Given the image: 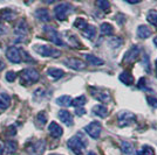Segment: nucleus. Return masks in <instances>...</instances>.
Listing matches in <instances>:
<instances>
[{
  "mask_svg": "<svg viewBox=\"0 0 157 155\" xmlns=\"http://www.w3.org/2000/svg\"><path fill=\"white\" fill-rule=\"evenodd\" d=\"M67 146H68V148L71 149L74 154L81 155L82 152H83V149L87 147V140H86V138L82 136V134L78 133V134H76L75 136H73V138H71L68 140Z\"/></svg>",
  "mask_w": 157,
  "mask_h": 155,
  "instance_id": "f257e3e1",
  "label": "nucleus"
},
{
  "mask_svg": "<svg viewBox=\"0 0 157 155\" xmlns=\"http://www.w3.org/2000/svg\"><path fill=\"white\" fill-rule=\"evenodd\" d=\"M40 75L38 70L33 68H26L19 74L20 83L22 85H31L33 83H36L39 81Z\"/></svg>",
  "mask_w": 157,
  "mask_h": 155,
  "instance_id": "f03ea898",
  "label": "nucleus"
},
{
  "mask_svg": "<svg viewBox=\"0 0 157 155\" xmlns=\"http://www.w3.org/2000/svg\"><path fill=\"white\" fill-rule=\"evenodd\" d=\"M34 52H38L39 55L44 56V57H59L61 56V52L56 48H53V47H49V45H35L33 47Z\"/></svg>",
  "mask_w": 157,
  "mask_h": 155,
  "instance_id": "7ed1b4c3",
  "label": "nucleus"
},
{
  "mask_svg": "<svg viewBox=\"0 0 157 155\" xmlns=\"http://www.w3.org/2000/svg\"><path fill=\"white\" fill-rule=\"evenodd\" d=\"M73 12V6L71 4H67V2H62L56 5V7L54 8V14H55V18L59 20V21H65L67 19V16Z\"/></svg>",
  "mask_w": 157,
  "mask_h": 155,
  "instance_id": "20e7f679",
  "label": "nucleus"
},
{
  "mask_svg": "<svg viewBox=\"0 0 157 155\" xmlns=\"http://www.w3.org/2000/svg\"><path fill=\"white\" fill-rule=\"evenodd\" d=\"M27 32H28V26H27L25 20H20V22L18 23V26L14 29V35H15V41L17 42H24L27 36Z\"/></svg>",
  "mask_w": 157,
  "mask_h": 155,
  "instance_id": "39448f33",
  "label": "nucleus"
},
{
  "mask_svg": "<svg viewBox=\"0 0 157 155\" xmlns=\"http://www.w3.org/2000/svg\"><path fill=\"white\" fill-rule=\"evenodd\" d=\"M135 120H136V116L132 112H129V111H122L118 114V125L121 127L129 126V125L135 123Z\"/></svg>",
  "mask_w": 157,
  "mask_h": 155,
  "instance_id": "423d86ee",
  "label": "nucleus"
},
{
  "mask_svg": "<svg viewBox=\"0 0 157 155\" xmlns=\"http://www.w3.org/2000/svg\"><path fill=\"white\" fill-rule=\"evenodd\" d=\"M86 133L88 135L93 138V139H98L101 135V131H102V126L98 121H92L90 124H88L85 127Z\"/></svg>",
  "mask_w": 157,
  "mask_h": 155,
  "instance_id": "0eeeda50",
  "label": "nucleus"
},
{
  "mask_svg": "<svg viewBox=\"0 0 157 155\" xmlns=\"http://www.w3.org/2000/svg\"><path fill=\"white\" fill-rule=\"evenodd\" d=\"M6 56L12 63L22 62V50L18 47H10L6 52Z\"/></svg>",
  "mask_w": 157,
  "mask_h": 155,
  "instance_id": "6e6552de",
  "label": "nucleus"
},
{
  "mask_svg": "<svg viewBox=\"0 0 157 155\" xmlns=\"http://www.w3.org/2000/svg\"><path fill=\"white\" fill-rule=\"evenodd\" d=\"M46 148V143L44 140H36L35 142H32L31 145H28L27 152L32 155H41L45 152Z\"/></svg>",
  "mask_w": 157,
  "mask_h": 155,
  "instance_id": "1a4fd4ad",
  "label": "nucleus"
},
{
  "mask_svg": "<svg viewBox=\"0 0 157 155\" xmlns=\"http://www.w3.org/2000/svg\"><path fill=\"white\" fill-rule=\"evenodd\" d=\"M45 33L47 34V39L49 40L51 42H53L54 45H63L65 43H63V41H62V39H61V36H60V34L53 27H45Z\"/></svg>",
  "mask_w": 157,
  "mask_h": 155,
  "instance_id": "9d476101",
  "label": "nucleus"
},
{
  "mask_svg": "<svg viewBox=\"0 0 157 155\" xmlns=\"http://www.w3.org/2000/svg\"><path fill=\"white\" fill-rule=\"evenodd\" d=\"M63 63H65L68 68L73 69V70H83L86 68V63L82 59H80V58H75V57L66 58Z\"/></svg>",
  "mask_w": 157,
  "mask_h": 155,
  "instance_id": "9b49d317",
  "label": "nucleus"
},
{
  "mask_svg": "<svg viewBox=\"0 0 157 155\" xmlns=\"http://www.w3.org/2000/svg\"><path fill=\"white\" fill-rule=\"evenodd\" d=\"M140 55V48L137 45H131V48L128 50V52L124 54V57H123V61L127 62V63H130V62H134L137 56Z\"/></svg>",
  "mask_w": 157,
  "mask_h": 155,
  "instance_id": "f8f14e48",
  "label": "nucleus"
},
{
  "mask_svg": "<svg viewBox=\"0 0 157 155\" xmlns=\"http://www.w3.org/2000/svg\"><path fill=\"white\" fill-rule=\"evenodd\" d=\"M48 132H49V134H51L53 138H55V139H59V138H61L62 134H63L62 127H61L58 123H55V121H52V123L49 124V126H48Z\"/></svg>",
  "mask_w": 157,
  "mask_h": 155,
  "instance_id": "ddd939ff",
  "label": "nucleus"
},
{
  "mask_svg": "<svg viewBox=\"0 0 157 155\" xmlns=\"http://www.w3.org/2000/svg\"><path fill=\"white\" fill-rule=\"evenodd\" d=\"M58 117H59V119L62 121V123L65 124L66 126H73V124H74V119H73V114L69 112V111H67V110L59 111Z\"/></svg>",
  "mask_w": 157,
  "mask_h": 155,
  "instance_id": "4468645a",
  "label": "nucleus"
},
{
  "mask_svg": "<svg viewBox=\"0 0 157 155\" xmlns=\"http://www.w3.org/2000/svg\"><path fill=\"white\" fill-rule=\"evenodd\" d=\"M17 16V13L11 8H4L0 11V20L4 21H12Z\"/></svg>",
  "mask_w": 157,
  "mask_h": 155,
  "instance_id": "2eb2a0df",
  "label": "nucleus"
},
{
  "mask_svg": "<svg viewBox=\"0 0 157 155\" xmlns=\"http://www.w3.org/2000/svg\"><path fill=\"white\" fill-rule=\"evenodd\" d=\"M92 96L95 99H98V102H108L110 99V96H109L108 92L101 90H94V89H92Z\"/></svg>",
  "mask_w": 157,
  "mask_h": 155,
  "instance_id": "dca6fc26",
  "label": "nucleus"
},
{
  "mask_svg": "<svg viewBox=\"0 0 157 155\" xmlns=\"http://www.w3.org/2000/svg\"><path fill=\"white\" fill-rule=\"evenodd\" d=\"M11 104V97L6 92H0V110L5 111Z\"/></svg>",
  "mask_w": 157,
  "mask_h": 155,
  "instance_id": "f3484780",
  "label": "nucleus"
},
{
  "mask_svg": "<svg viewBox=\"0 0 157 155\" xmlns=\"http://www.w3.org/2000/svg\"><path fill=\"white\" fill-rule=\"evenodd\" d=\"M35 16L40 21H42V22H48L51 20L49 12H48V9H46V8H39V9H36L35 11Z\"/></svg>",
  "mask_w": 157,
  "mask_h": 155,
  "instance_id": "a211bd4d",
  "label": "nucleus"
},
{
  "mask_svg": "<svg viewBox=\"0 0 157 155\" xmlns=\"http://www.w3.org/2000/svg\"><path fill=\"white\" fill-rule=\"evenodd\" d=\"M82 34H83V36H85L86 39L92 41V40H94L95 36H96V28L94 26H92V25H88V26L82 31Z\"/></svg>",
  "mask_w": 157,
  "mask_h": 155,
  "instance_id": "6ab92c4d",
  "label": "nucleus"
},
{
  "mask_svg": "<svg viewBox=\"0 0 157 155\" xmlns=\"http://www.w3.org/2000/svg\"><path fill=\"white\" fill-rule=\"evenodd\" d=\"M151 34H152V32H151V29L148 26L141 25L137 28V36L140 39H148Z\"/></svg>",
  "mask_w": 157,
  "mask_h": 155,
  "instance_id": "aec40b11",
  "label": "nucleus"
},
{
  "mask_svg": "<svg viewBox=\"0 0 157 155\" xmlns=\"http://www.w3.org/2000/svg\"><path fill=\"white\" fill-rule=\"evenodd\" d=\"M47 75L52 77L53 79H60L65 76V71L61 69H56V68H49L47 70Z\"/></svg>",
  "mask_w": 157,
  "mask_h": 155,
  "instance_id": "412c9836",
  "label": "nucleus"
},
{
  "mask_svg": "<svg viewBox=\"0 0 157 155\" xmlns=\"http://www.w3.org/2000/svg\"><path fill=\"white\" fill-rule=\"evenodd\" d=\"M86 61L88 62V64L94 65V67H98V65H102L105 63L103 59H101V58L98 57V56H94L92 54H87V55H86Z\"/></svg>",
  "mask_w": 157,
  "mask_h": 155,
  "instance_id": "4be33fe9",
  "label": "nucleus"
},
{
  "mask_svg": "<svg viewBox=\"0 0 157 155\" xmlns=\"http://www.w3.org/2000/svg\"><path fill=\"white\" fill-rule=\"evenodd\" d=\"M4 149H5V152L8 153V154H14L18 150V142L14 141V140H8L5 143Z\"/></svg>",
  "mask_w": 157,
  "mask_h": 155,
  "instance_id": "5701e85b",
  "label": "nucleus"
},
{
  "mask_svg": "<svg viewBox=\"0 0 157 155\" xmlns=\"http://www.w3.org/2000/svg\"><path fill=\"white\" fill-rule=\"evenodd\" d=\"M120 81L125 85H132L134 84V77L129 71H123L120 75Z\"/></svg>",
  "mask_w": 157,
  "mask_h": 155,
  "instance_id": "b1692460",
  "label": "nucleus"
},
{
  "mask_svg": "<svg viewBox=\"0 0 157 155\" xmlns=\"http://www.w3.org/2000/svg\"><path fill=\"white\" fill-rule=\"evenodd\" d=\"M93 112H94L95 116L100 117V118H105L108 116V110L103 105H95L93 107Z\"/></svg>",
  "mask_w": 157,
  "mask_h": 155,
  "instance_id": "393cba45",
  "label": "nucleus"
},
{
  "mask_svg": "<svg viewBox=\"0 0 157 155\" xmlns=\"http://www.w3.org/2000/svg\"><path fill=\"white\" fill-rule=\"evenodd\" d=\"M47 114L45 111H40L39 113L36 114V118H35V120H36V125L39 126L40 128H42L47 123Z\"/></svg>",
  "mask_w": 157,
  "mask_h": 155,
  "instance_id": "a878e982",
  "label": "nucleus"
},
{
  "mask_svg": "<svg viewBox=\"0 0 157 155\" xmlns=\"http://www.w3.org/2000/svg\"><path fill=\"white\" fill-rule=\"evenodd\" d=\"M100 31H101V34L102 35H107V36H110L114 34V27L111 26L110 23L108 22H103L101 27H100Z\"/></svg>",
  "mask_w": 157,
  "mask_h": 155,
  "instance_id": "bb28decb",
  "label": "nucleus"
},
{
  "mask_svg": "<svg viewBox=\"0 0 157 155\" xmlns=\"http://www.w3.org/2000/svg\"><path fill=\"white\" fill-rule=\"evenodd\" d=\"M72 98L71 96H61L56 99V104L59 105V106H62V107H68V106H71L72 105Z\"/></svg>",
  "mask_w": 157,
  "mask_h": 155,
  "instance_id": "cd10ccee",
  "label": "nucleus"
},
{
  "mask_svg": "<svg viewBox=\"0 0 157 155\" xmlns=\"http://www.w3.org/2000/svg\"><path fill=\"white\" fill-rule=\"evenodd\" d=\"M121 149L127 155L134 154V146L129 141H122V143H121Z\"/></svg>",
  "mask_w": 157,
  "mask_h": 155,
  "instance_id": "c85d7f7f",
  "label": "nucleus"
},
{
  "mask_svg": "<svg viewBox=\"0 0 157 155\" xmlns=\"http://www.w3.org/2000/svg\"><path fill=\"white\" fill-rule=\"evenodd\" d=\"M86 102H87V98L85 96H78V97H76L75 99L72 100V105L76 109H81L86 104Z\"/></svg>",
  "mask_w": 157,
  "mask_h": 155,
  "instance_id": "c756f323",
  "label": "nucleus"
},
{
  "mask_svg": "<svg viewBox=\"0 0 157 155\" xmlns=\"http://www.w3.org/2000/svg\"><path fill=\"white\" fill-rule=\"evenodd\" d=\"M137 155H155V150L152 147L145 145V146H142V148L138 150Z\"/></svg>",
  "mask_w": 157,
  "mask_h": 155,
  "instance_id": "7c9ffc66",
  "label": "nucleus"
},
{
  "mask_svg": "<svg viewBox=\"0 0 157 155\" xmlns=\"http://www.w3.org/2000/svg\"><path fill=\"white\" fill-rule=\"evenodd\" d=\"M147 20L152 26L157 27V11H150L147 15Z\"/></svg>",
  "mask_w": 157,
  "mask_h": 155,
  "instance_id": "2f4dec72",
  "label": "nucleus"
},
{
  "mask_svg": "<svg viewBox=\"0 0 157 155\" xmlns=\"http://www.w3.org/2000/svg\"><path fill=\"white\" fill-rule=\"evenodd\" d=\"M87 26H88L87 21L85 19H82V18H78V19L75 20V22H74V27L80 29V31H83Z\"/></svg>",
  "mask_w": 157,
  "mask_h": 155,
  "instance_id": "473e14b6",
  "label": "nucleus"
},
{
  "mask_svg": "<svg viewBox=\"0 0 157 155\" xmlns=\"http://www.w3.org/2000/svg\"><path fill=\"white\" fill-rule=\"evenodd\" d=\"M96 5L100 9H102L103 12H109V8H110V4H109V1H107V0H100L96 2Z\"/></svg>",
  "mask_w": 157,
  "mask_h": 155,
  "instance_id": "72a5a7b5",
  "label": "nucleus"
},
{
  "mask_svg": "<svg viewBox=\"0 0 157 155\" xmlns=\"http://www.w3.org/2000/svg\"><path fill=\"white\" fill-rule=\"evenodd\" d=\"M122 43H123V41H122V39H120V38H113L109 41V45H110L111 48H120L122 45Z\"/></svg>",
  "mask_w": 157,
  "mask_h": 155,
  "instance_id": "f704fd0d",
  "label": "nucleus"
},
{
  "mask_svg": "<svg viewBox=\"0 0 157 155\" xmlns=\"http://www.w3.org/2000/svg\"><path fill=\"white\" fill-rule=\"evenodd\" d=\"M18 77V75H17V72H14V71H8L6 75H5V78H6L7 82H10V83H12L14 82L15 79Z\"/></svg>",
  "mask_w": 157,
  "mask_h": 155,
  "instance_id": "c9c22d12",
  "label": "nucleus"
},
{
  "mask_svg": "<svg viewBox=\"0 0 157 155\" xmlns=\"http://www.w3.org/2000/svg\"><path fill=\"white\" fill-rule=\"evenodd\" d=\"M147 102H148V104L150 105L151 107L157 109V98L151 97V96H148V97H147Z\"/></svg>",
  "mask_w": 157,
  "mask_h": 155,
  "instance_id": "e433bc0d",
  "label": "nucleus"
},
{
  "mask_svg": "<svg viewBox=\"0 0 157 155\" xmlns=\"http://www.w3.org/2000/svg\"><path fill=\"white\" fill-rule=\"evenodd\" d=\"M145 82H147V81H145V78H141V79H140V82H138V88H140V89H145Z\"/></svg>",
  "mask_w": 157,
  "mask_h": 155,
  "instance_id": "4c0bfd02",
  "label": "nucleus"
},
{
  "mask_svg": "<svg viewBox=\"0 0 157 155\" xmlns=\"http://www.w3.org/2000/svg\"><path fill=\"white\" fill-rule=\"evenodd\" d=\"M85 113H86V110L85 109H82V107L76 110V114H78V116H83Z\"/></svg>",
  "mask_w": 157,
  "mask_h": 155,
  "instance_id": "58836bf2",
  "label": "nucleus"
},
{
  "mask_svg": "<svg viewBox=\"0 0 157 155\" xmlns=\"http://www.w3.org/2000/svg\"><path fill=\"white\" fill-rule=\"evenodd\" d=\"M7 32V29H6V27L4 26V25H1L0 23V35H2V34H5V33Z\"/></svg>",
  "mask_w": 157,
  "mask_h": 155,
  "instance_id": "ea45409f",
  "label": "nucleus"
},
{
  "mask_svg": "<svg viewBox=\"0 0 157 155\" xmlns=\"http://www.w3.org/2000/svg\"><path fill=\"white\" fill-rule=\"evenodd\" d=\"M4 69H5V63H4V62L0 59V71L4 70Z\"/></svg>",
  "mask_w": 157,
  "mask_h": 155,
  "instance_id": "a19ab883",
  "label": "nucleus"
},
{
  "mask_svg": "<svg viewBox=\"0 0 157 155\" xmlns=\"http://www.w3.org/2000/svg\"><path fill=\"white\" fill-rule=\"evenodd\" d=\"M127 2H129V4H138L140 2V0H127Z\"/></svg>",
  "mask_w": 157,
  "mask_h": 155,
  "instance_id": "79ce46f5",
  "label": "nucleus"
},
{
  "mask_svg": "<svg viewBox=\"0 0 157 155\" xmlns=\"http://www.w3.org/2000/svg\"><path fill=\"white\" fill-rule=\"evenodd\" d=\"M0 155H5V149L1 145H0Z\"/></svg>",
  "mask_w": 157,
  "mask_h": 155,
  "instance_id": "37998d69",
  "label": "nucleus"
},
{
  "mask_svg": "<svg viewBox=\"0 0 157 155\" xmlns=\"http://www.w3.org/2000/svg\"><path fill=\"white\" fill-rule=\"evenodd\" d=\"M154 43H155V45L157 47V36L156 38H154Z\"/></svg>",
  "mask_w": 157,
  "mask_h": 155,
  "instance_id": "c03bdc74",
  "label": "nucleus"
},
{
  "mask_svg": "<svg viewBox=\"0 0 157 155\" xmlns=\"http://www.w3.org/2000/svg\"><path fill=\"white\" fill-rule=\"evenodd\" d=\"M87 155H96V154H95V153H93V152H89V153H88Z\"/></svg>",
  "mask_w": 157,
  "mask_h": 155,
  "instance_id": "a18cd8bd",
  "label": "nucleus"
},
{
  "mask_svg": "<svg viewBox=\"0 0 157 155\" xmlns=\"http://www.w3.org/2000/svg\"><path fill=\"white\" fill-rule=\"evenodd\" d=\"M155 67H156V68H157V59H156V61H155Z\"/></svg>",
  "mask_w": 157,
  "mask_h": 155,
  "instance_id": "49530a36",
  "label": "nucleus"
},
{
  "mask_svg": "<svg viewBox=\"0 0 157 155\" xmlns=\"http://www.w3.org/2000/svg\"><path fill=\"white\" fill-rule=\"evenodd\" d=\"M49 155H61V154H55V153H53V154H49Z\"/></svg>",
  "mask_w": 157,
  "mask_h": 155,
  "instance_id": "de8ad7c7",
  "label": "nucleus"
},
{
  "mask_svg": "<svg viewBox=\"0 0 157 155\" xmlns=\"http://www.w3.org/2000/svg\"><path fill=\"white\" fill-rule=\"evenodd\" d=\"M156 76H157V68H156Z\"/></svg>",
  "mask_w": 157,
  "mask_h": 155,
  "instance_id": "09e8293b",
  "label": "nucleus"
}]
</instances>
